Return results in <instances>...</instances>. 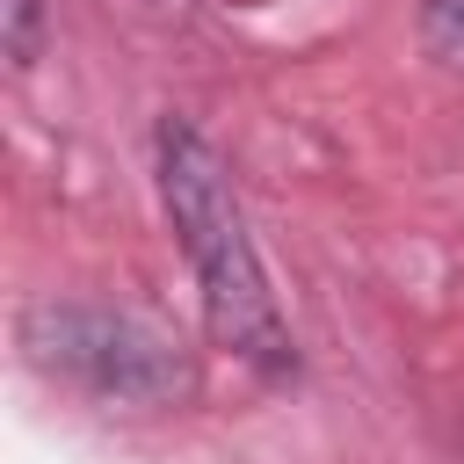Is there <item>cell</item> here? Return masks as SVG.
Returning <instances> with one entry per match:
<instances>
[{
	"label": "cell",
	"mask_w": 464,
	"mask_h": 464,
	"mask_svg": "<svg viewBox=\"0 0 464 464\" xmlns=\"http://www.w3.org/2000/svg\"><path fill=\"white\" fill-rule=\"evenodd\" d=\"M44 44V0H0V51L7 65H29Z\"/></svg>",
	"instance_id": "3"
},
{
	"label": "cell",
	"mask_w": 464,
	"mask_h": 464,
	"mask_svg": "<svg viewBox=\"0 0 464 464\" xmlns=\"http://www.w3.org/2000/svg\"><path fill=\"white\" fill-rule=\"evenodd\" d=\"M152 167H160V203H167V225L196 268V290H203V319H210V341L232 348L239 362H254L261 377H290L297 370V348H290V326H283V304L268 290V268L254 254V232H246V210L225 181V160L210 152V138L188 123V116H160L152 130Z\"/></svg>",
	"instance_id": "1"
},
{
	"label": "cell",
	"mask_w": 464,
	"mask_h": 464,
	"mask_svg": "<svg viewBox=\"0 0 464 464\" xmlns=\"http://www.w3.org/2000/svg\"><path fill=\"white\" fill-rule=\"evenodd\" d=\"M22 348L36 370L116 399V406H174L196 392L188 355L174 348V334H160L138 312H109V304H36L22 319Z\"/></svg>",
	"instance_id": "2"
}]
</instances>
